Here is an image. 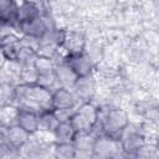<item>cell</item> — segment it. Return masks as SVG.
Returning <instances> with one entry per match:
<instances>
[{"label": "cell", "instance_id": "cell-1", "mask_svg": "<svg viewBox=\"0 0 159 159\" xmlns=\"http://www.w3.org/2000/svg\"><path fill=\"white\" fill-rule=\"evenodd\" d=\"M99 117L94 127V134H103L119 142L122 133L130 123V117L125 109L119 106H98Z\"/></svg>", "mask_w": 159, "mask_h": 159}, {"label": "cell", "instance_id": "cell-2", "mask_svg": "<svg viewBox=\"0 0 159 159\" xmlns=\"http://www.w3.org/2000/svg\"><path fill=\"white\" fill-rule=\"evenodd\" d=\"M150 133L145 127V122L129 123L119 139L120 152L125 155L134 157V154L149 142Z\"/></svg>", "mask_w": 159, "mask_h": 159}, {"label": "cell", "instance_id": "cell-3", "mask_svg": "<svg viewBox=\"0 0 159 159\" xmlns=\"http://www.w3.org/2000/svg\"><path fill=\"white\" fill-rule=\"evenodd\" d=\"M57 25L53 15L51 11H46L42 15H40L39 17L31 20V21H26V22H20L16 25L15 27V32L19 34L21 37L29 39V40H34V41H40L43 35L55 29Z\"/></svg>", "mask_w": 159, "mask_h": 159}, {"label": "cell", "instance_id": "cell-4", "mask_svg": "<svg viewBox=\"0 0 159 159\" xmlns=\"http://www.w3.org/2000/svg\"><path fill=\"white\" fill-rule=\"evenodd\" d=\"M52 139L41 137V133L31 135L19 149V159H50L52 157Z\"/></svg>", "mask_w": 159, "mask_h": 159}, {"label": "cell", "instance_id": "cell-5", "mask_svg": "<svg viewBox=\"0 0 159 159\" xmlns=\"http://www.w3.org/2000/svg\"><path fill=\"white\" fill-rule=\"evenodd\" d=\"M62 62L66 63L76 73L77 77H87L94 75L98 65L97 60L87 51L63 55Z\"/></svg>", "mask_w": 159, "mask_h": 159}, {"label": "cell", "instance_id": "cell-6", "mask_svg": "<svg viewBox=\"0 0 159 159\" xmlns=\"http://www.w3.org/2000/svg\"><path fill=\"white\" fill-rule=\"evenodd\" d=\"M78 104L84 102H94L98 93V80L96 75L87 77H78L71 88Z\"/></svg>", "mask_w": 159, "mask_h": 159}, {"label": "cell", "instance_id": "cell-7", "mask_svg": "<svg viewBox=\"0 0 159 159\" xmlns=\"http://www.w3.org/2000/svg\"><path fill=\"white\" fill-rule=\"evenodd\" d=\"M120 153L119 142L103 134H96L92 145L93 158H116Z\"/></svg>", "mask_w": 159, "mask_h": 159}, {"label": "cell", "instance_id": "cell-8", "mask_svg": "<svg viewBox=\"0 0 159 159\" xmlns=\"http://www.w3.org/2000/svg\"><path fill=\"white\" fill-rule=\"evenodd\" d=\"M14 123L29 135H35L40 132L39 112L32 108H16Z\"/></svg>", "mask_w": 159, "mask_h": 159}, {"label": "cell", "instance_id": "cell-9", "mask_svg": "<svg viewBox=\"0 0 159 159\" xmlns=\"http://www.w3.org/2000/svg\"><path fill=\"white\" fill-rule=\"evenodd\" d=\"M77 106L78 102L71 89L57 87L51 92V108L53 111H73Z\"/></svg>", "mask_w": 159, "mask_h": 159}, {"label": "cell", "instance_id": "cell-10", "mask_svg": "<svg viewBox=\"0 0 159 159\" xmlns=\"http://www.w3.org/2000/svg\"><path fill=\"white\" fill-rule=\"evenodd\" d=\"M21 46V36L16 32L9 34L0 40V51L6 60V63H17Z\"/></svg>", "mask_w": 159, "mask_h": 159}, {"label": "cell", "instance_id": "cell-11", "mask_svg": "<svg viewBox=\"0 0 159 159\" xmlns=\"http://www.w3.org/2000/svg\"><path fill=\"white\" fill-rule=\"evenodd\" d=\"M46 11H51L47 7L46 2H35V1H20L17 9V24L31 21Z\"/></svg>", "mask_w": 159, "mask_h": 159}, {"label": "cell", "instance_id": "cell-12", "mask_svg": "<svg viewBox=\"0 0 159 159\" xmlns=\"http://www.w3.org/2000/svg\"><path fill=\"white\" fill-rule=\"evenodd\" d=\"M87 50V37L86 35L80 30H68L67 39L65 41V45L62 47L63 55L70 53H78Z\"/></svg>", "mask_w": 159, "mask_h": 159}, {"label": "cell", "instance_id": "cell-13", "mask_svg": "<svg viewBox=\"0 0 159 159\" xmlns=\"http://www.w3.org/2000/svg\"><path fill=\"white\" fill-rule=\"evenodd\" d=\"M67 34H68L67 27L56 26L55 29L47 31L43 35V37L39 41L37 47L39 46H50V47H55L57 50H62V47L65 45V41L67 39Z\"/></svg>", "mask_w": 159, "mask_h": 159}, {"label": "cell", "instance_id": "cell-14", "mask_svg": "<svg viewBox=\"0 0 159 159\" xmlns=\"http://www.w3.org/2000/svg\"><path fill=\"white\" fill-rule=\"evenodd\" d=\"M19 2L14 0H0V24L10 26L15 30L17 25Z\"/></svg>", "mask_w": 159, "mask_h": 159}, {"label": "cell", "instance_id": "cell-15", "mask_svg": "<svg viewBox=\"0 0 159 159\" xmlns=\"http://www.w3.org/2000/svg\"><path fill=\"white\" fill-rule=\"evenodd\" d=\"M55 76H56V81H57V87L68 88V89H71L73 87L75 82L78 78L76 76V73L62 61L55 66Z\"/></svg>", "mask_w": 159, "mask_h": 159}, {"label": "cell", "instance_id": "cell-16", "mask_svg": "<svg viewBox=\"0 0 159 159\" xmlns=\"http://www.w3.org/2000/svg\"><path fill=\"white\" fill-rule=\"evenodd\" d=\"M75 135L76 130L70 120H60L51 133V139L53 143H72Z\"/></svg>", "mask_w": 159, "mask_h": 159}, {"label": "cell", "instance_id": "cell-17", "mask_svg": "<svg viewBox=\"0 0 159 159\" xmlns=\"http://www.w3.org/2000/svg\"><path fill=\"white\" fill-rule=\"evenodd\" d=\"M58 122H60V119L57 118V116L52 108L39 112V123H40V132L39 133L48 135L51 138V133Z\"/></svg>", "mask_w": 159, "mask_h": 159}, {"label": "cell", "instance_id": "cell-18", "mask_svg": "<svg viewBox=\"0 0 159 159\" xmlns=\"http://www.w3.org/2000/svg\"><path fill=\"white\" fill-rule=\"evenodd\" d=\"M76 112H78L92 127L94 130V127L98 122V117H99V108L98 104H96L94 102H84V103H80L76 107Z\"/></svg>", "mask_w": 159, "mask_h": 159}, {"label": "cell", "instance_id": "cell-19", "mask_svg": "<svg viewBox=\"0 0 159 159\" xmlns=\"http://www.w3.org/2000/svg\"><path fill=\"white\" fill-rule=\"evenodd\" d=\"M37 77H39V72L34 65H24L20 67L16 75V82L21 84L31 86L37 83Z\"/></svg>", "mask_w": 159, "mask_h": 159}, {"label": "cell", "instance_id": "cell-20", "mask_svg": "<svg viewBox=\"0 0 159 159\" xmlns=\"http://www.w3.org/2000/svg\"><path fill=\"white\" fill-rule=\"evenodd\" d=\"M15 83H0V107H14Z\"/></svg>", "mask_w": 159, "mask_h": 159}, {"label": "cell", "instance_id": "cell-21", "mask_svg": "<svg viewBox=\"0 0 159 159\" xmlns=\"http://www.w3.org/2000/svg\"><path fill=\"white\" fill-rule=\"evenodd\" d=\"M39 86L48 89V91H53L55 88H57V81H56V76H55V68L50 70V71H42L39 72V77H37V83Z\"/></svg>", "mask_w": 159, "mask_h": 159}, {"label": "cell", "instance_id": "cell-22", "mask_svg": "<svg viewBox=\"0 0 159 159\" xmlns=\"http://www.w3.org/2000/svg\"><path fill=\"white\" fill-rule=\"evenodd\" d=\"M70 123L72 124L73 129L76 130V133H92L93 132V127L78 113V112H73V114L70 118ZM94 133V132H93Z\"/></svg>", "mask_w": 159, "mask_h": 159}, {"label": "cell", "instance_id": "cell-23", "mask_svg": "<svg viewBox=\"0 0 159 159\" xmlns=\"http://www.w3.org/2000/svg\"><path fill=\"white\" fill-rule=\"evenodd\" d=\"M35 68L37 70V72H42V71H50L53 70L56 66V62L48 57H43V56H39L36 57L35 62H34Z\"/></svg>", "mask_w": 159, "mask_h": 159}, {"label": "cell", "instance_id": "cell-24", "mask_svg": "<svg viewBox=\"0 0 159 159\" xmlns=\"http://www.w3.org/2000/svg\"><path fill=\"white\" fill-rule=\"evenodd\" d=\"M5 66H6V60H5V57L2 56V53L0 51V68H4Z\"/></svg>", "mask_w": 159, "mask_h": 159}]
</instances>
